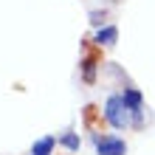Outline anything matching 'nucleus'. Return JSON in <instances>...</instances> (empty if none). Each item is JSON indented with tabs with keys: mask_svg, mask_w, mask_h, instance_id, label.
Instances as JSON below:
<instances>
[{
	"mask_svg": "<svg viewBox=\"0 0 155 155\" xmlns=\"http://www.w3.org/2000/svg\"><path fill=\"white\" fill-rule=\"evenodd\" d=\"M102 20H104V12H90V23L93 25H102Z\"/></svg>",
	"mask_w": 155,
	"mask_h": 155,
	"instance_id": "6e6552de",
	"label": "nucleus"
},
{
	"mask_svg": "<svg viewBox=\"0 0 155 155\" xmlns=\"http://www.w3.org/2000/svg\"><path fill=\"white\" fill-rule=\"evenodd\" d=\"M96 152L99 155H127V144L116 135H102V138H96Z\"/></svg>",
	"mask_w": 155,
	"mask_h": 155,
	"instance_id": "f03ea898",
	"label": "nucleus"
},
{
	"mask_svg": "<svg viewBox=\"0 0 155 155\" xmlns=\"http://www.w3.org/2000/svg\"><path fill=\"white\" fill-rule=\"evenodd\" d=\"M54 144H57V138H54V135H45V138L34 141V147H31V155H51Z\"/></svg>",
	"mask_w": 155,
	"mask_h": 155,
	"instance_id": "39448f33",
	"label": "nucleus"
},
{
	"mask_svg": "<svg viewBox=\"0 0 155 155\" xmlns=\"http://www.w3.org/2000/svg\"><path fill=\"white\" fill-rule=\"evenodd\" d=\"M124 102H127V107H130V113L144 110V107H141V93H138L135 87H127V90H124Z\"/></svg>",
	"mask_w": 155,
	"mask_h": 155,
	"instance_id": "423d86ee",
	"label": "nucleus"
},
{
	"mask_svg": "<svg viewBox=\"0 0 155 155\" xmlns=\"http://www.w3.org/2000/svg\"><path fill=\"white\" fill-rule=\"evenodd\" d=\"M116 40H118V28L116 25H104V28L96 31V42L99 45H113Z\"/></svg>",
	"mask_w": 155,
	"mask_h": 155,
	"instance_id": "20e7f679",
	"label": "nucleus"
},
{
	"mask_svg": "<svg viewBox=\"0 0 155 155\" xmlns=\"http://www.w3.org/2000/svg\"><path fill=\"white\" fill-rule=\"evenodd\" d=\"M62 144H65L68 150H79V135L76 133H68L65 138H62Z\"/></svg>",
	"mask_w": 155,
	"mask_h": 155,
	"instance_id": "0eeeda50",
	"label": "nucleus"
},
{
	"mask_svg": "<svg viewBox=\"0 0 155 155\" xmlns=\"http://www.w3.org/2000/svg\"><path fill=\"white\" fill-rule=\"evenodd\" d=\"M104 118H107V124L116 127V130H124L127 124H130V107H127L124 102V96H107V102H104Z\"/></svg>",
	"mask_w": 155,
	"mask_h": 155,
	"instance_id": "f257e3e1",
	"label": "nucleus"
},
{
	"mask_svg": "<svg viewBox=\"0 0 155 155\" xmlns=\"http://www.w3.org/2000/svg\"><path fill=\"white\" fill-rule=\"evenodd\" d=\"M96 65H99L96 54H87V57L82 59V79H85V82H93L96 79Z\"/></svg>",
	"mask_w": 155,
	"mask_h": 155,
	"instance_id": "7ed1b4c3",
	"label": "nucleus"
}]
</instances>
